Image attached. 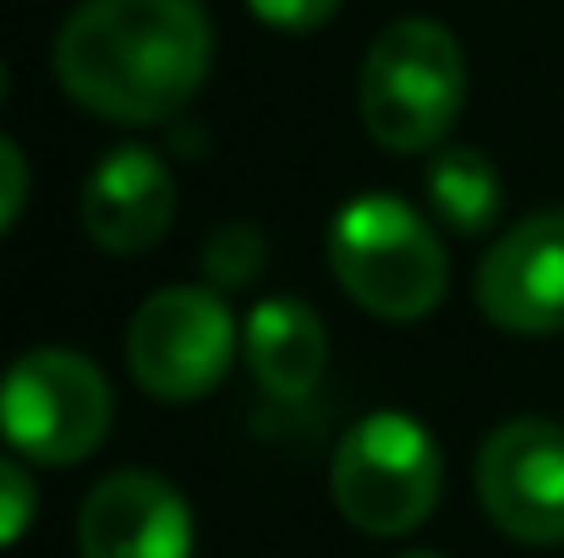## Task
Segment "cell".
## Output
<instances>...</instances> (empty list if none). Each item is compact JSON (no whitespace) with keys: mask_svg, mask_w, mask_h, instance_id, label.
Returning a JSON list of instances; mask_svg holds the SVG:
<instances>
[{"mask_svg":"<svg viewBox=\"0 0 564 558\" xmlns=\"http://www.w3.org/2000/svg\"><path fill=\"white\" fill-rule=\"evenodd\" d=\"M482 515L521 548H564V427L554 416L499 422L471 466Z\"/></svg>","mask_w":564,"mask_h":558,"instance_id":"52a82bcc","label":"cell"},{"mask_svg":"<svg viewBox=\"0 0 564 558\" xmlns=\"http://www.w3.org/2000/svg\"><path fill=\"white\" fill-rule=\"evenodd\" d=\"M329 269L335 285L383 324H416L449 291L438 230L394 192H362L329 219Z\"/></svg>","mask_w":564,"mask_h":558,"instance_id":"3957f363","label":"cell"},{"mask_svg":"<svg viewBox=\"0 0 564 558\" xmlns=\"http://www.w3.org/2000/svg\"><path fill=\"white\" fill-rule=\"evenodd\" d=\"M28 208V160L11 138H0V236L22 219Z\"/></svg>","mask_w":564,"mask_h":558,"instance_id":"2e32d148","label":"cell"},{"mask_svg":"<svg viewBox=\"0 0 564 558\" xmlns=\"http://www.w3.org/2000/svg\"><path fill=\"white\" fill-rule=\"evenodd\" d=\"M6 88H11V77H6V66H0V105H6Z\"/></svg>","mask_w":564,"mask_h":558,"instance_id":"e0dca14e","label":"cell"},{"mask_svg":"<svg viewBox=\"0 0 564 558\" xmlns=\"http://www.w3.org/2000/svg\"><path fill=\"white\" fill-rule=\"evenodd\" d=\"M83 558H192V504L160 471L105 477L77 515Z\"/></svg>","mask_w":564,"mask_h":558,"instance_id":"9c48e42d","label":"cell"},{"mask_svg":"<svg viewBox=\"0 0 564 558\" xmlns=\"http://www.w3.org/2000/svg\"><path fill=\"white\" fill-rule=\"evenodd\" d=\"M329 493L346 526L368 537H405L427 526L444 499V449L416 416L373 411L335 444Z\"/></svg>","mask_w":564,"mask_h":558,"instance_id":"277c9868","label":"cell"},{"mask_svg":"<svg viewBox=\"0 0 564 558\" xmlns=\"http://www.w3.org/2000/svg\"><path fill=\"white\" fill-rule=\"evenodd\" d=\"M247 11L274 33H313L340 11V0H247Z\"/></svg>","mask_w":564,"mask_h":558,"instance_id":"9a60e30c","label":"cell"},{"mask_svg":"<svg viewBox=\"0 0 564 558\" xmlns=\"http://www.w3.org/2000/svg\"><path fill=\"white\" fill-rule=\"evenodd\" d=\"M400 558H444V554H427V548H416V554H400Z\"/></svg>","mask_w":564,"mask_h":558,"instance_id":"ac0fdd59","label":"cell"},{"mask_svg":"<svg viewBox=\"0 0 564 558\" xmlns=\"http://www.w3.org/2000/svg\"><path fill=\"white\" fill-rule=\"evenodd\" d=\"M466 105L460 39L433 17H400L362 55L357 110L383 154H438Z\"/></svg>","mask_w":564,"mask_h":558,"instance_id":"7a4b0ae2","label":"cell"},{"mask_svg":"<svg viewBox=\"0 0 564 558\" xmlns=\"http://www.w3.org/2000/svg\"><path fill=\"white\" fill-rule=\"evenodd\" d=\"M83 230L110 258H138L165 241L176 219V176L154 149H110L83 182Z\"/></svg>","mask_w":564,"mask_h":558,"instance_id":"30bf717a","label":"cell"},{"mask_svg":"<svg viewBox=\"0 0 564 558\" xmlns=\"http://www.w3.org/2000/svg\"><path fill=\"white\" fill-rule=\"evenodd\" d=\"M203 269L219 291H241L258 280L263 269V236L252 225H219L208 236V252H203Z\"/></svg>","mask_w":564,"mask_h":558,"instance_id":"4fadbf2b","label":"cell"},{"mask_svg":"<svg viewBox=\"0 0 564 558\" xmlns=\"http://www.w3.org/2000/svg\"><path fill=\"white\" fill-rule=\"evenodd\" d=\"M477 313L505 335H564V208L527 214L477 263Z\"/></svg>","mask_w":564,"mask_h":558,"instance_id":"ba28073f","label":"cell"},{"mask_svg":"<svg viewBox=\"0 0 564 558\" xmlns=\"http://www.w3.org/2000/svg\"><path fill=\"white\" fill-rule=\"evenodd\" d=\"M39 515V482L17 455H0V548L22 543Z\"/></svg>","mask_w":564,"mask_h":558,"instance_id":"5bb4252c","label":"cell"},{"mask_svg":"<svg viewBox=\"0 0 564 558\" xmlns=\"http://www.w3.org/2000/svg\"><path fill=\"white\" fill-rule=\"evenodd\" d=\"M214 66L197 0H83L55 33V77L72 105L116 127L182 116Z\"/></svg>","mask_w":564,"mask_h":558,"instance_id":"6da1fadb","label":"cell"},{"mask_svg":"<svg viewBox=\"0 0 564 558\" xmlns=\"http://www.w3.org/2000/svg\"><path fill=\"white\" fill-rule=\"evenodd\" d=\"M241 351L236 313L208 285H165L127 324V372L143 394L187 405L225 383Z\"/></svg>","mask_w":564,"mask_h":558,"instance_id":"8992f818","label":"cell"},{"mask_svg":"<svg viewBox=\"0 0 564 558\" xmlns=\"http://www.w3.org/2000/svg\"><path fill=\"white\" fill-rule=\"evenodd\" d=\"M427 203L433 214L460 230V236H482L494 219H499V203H505V186H499V171L482 149H466V143H449L433 154L427 165Z\"/></svg>","mask_w":564,"mask_h":558,"instance_id":"7c38bea8","label":"cell"},{"mask_svg":"<svg viewBox=\"0 0 564 558\" xmlns=\"http://www.w3.org/2000/svg\"><path fill=\"white\" fill-rule=\"evenodd\" d=\"M110 378L83 351L39 346L0 372V438L28 466H77L110 433Z\"/></svg>","mask_w":564,"mask_h":558,"instance_id":"5b68a950","label":"cell"},{"mask_svg":"<svg viewBox=\"0 0 564 558\" xmlns=\"http://www.w3.org/2000/svg\"><path fill=\"white\" fill-rule=\"evenodd\" d=\"M241 357H247V372L258 378L263 394L307 400L324 383V368H329L324 318L302 296H269L241 324Z\"/></svg>","mask_w":564,"mask_h":558,"instance_id":"8fae6325","label":"cell"}]
</instances>
